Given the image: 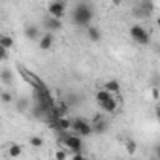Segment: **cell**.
<instances>
[{"instance_id": "obj_8", "label": "cell", "mask_w": 160, "mask_h": 160, "mask_svg": "<svg viewBox=\"0 0 160 160\" xmlns=\"http://www.w3.org/2000/svg\"><path fill=\"white\" fill-rule=\"evenodd\" d=\"M91 126H92V134H106L108 128H109V122H108V119L102 113H98L94 117V121L91 122Z\"/></svg>"}, {"instance_id": "obj_1", "label": "cell", "mask_w": 160, "mask_h": 160, "mask_svg": "<svg viewBox=\"0 0 160 160\" xmlns=\"http://www.w3.org/2000/svg\"><path fill=\"white\" fill-rule=\"evenodd\" d=\"M94 19V8L89 4V2H83V0H79L75 4V8L72 10V21L75 27L79 28H87Z\"/></svg>"}, {"instance_id": "obj_2", "label": "cell", "mask_w": 160, "mask_h": 160, "mask_svg": "<svg viewBox=\"0 0 160 160\" xmlns=\"http://www.w3.org/2000/svg\"><path fill=\"white\" fill-rule=\"evenodd\" d=\"M58 141H60L62 147H66L70 152H79V151H83V138L77 136V134H73L72 130L62 132V136H60Z\"/></svg>"}, {"instance_id": "obj_5", "label": "cell", "mask_w": 160, "mask_h": 160, "mask_svg": "<svg viewBox=\"0 0 160 160\" xmlns=\"http://www.w3.org/2000/svg\"><path fill=\"white\" fill-rule=\"evenodd\" d=\"M154 13V2L152 0H139L138 8L134 10V15L141 17V19H149Z\"/></svg>"}, {"instance_id": "obj_11", "label": "cell", "mask_w": 160, "mask_h": 160, "mask_svg": "<svg viewBox=\"0 0 160 160\" xmlns=\"http://www.w3.org/2000/svg\"><path fill=\"white\" fill-rule=\"evenodd\" d=\"M87 40L92 42V43H98L102 40V30L98 27H94V25H89L87 27Z\"/></svg>"}, {"instance_id": "obj_25", "label": "cell", "mask_w": 160, "mask_h": 160, "mask_svg": "<svg viewBox=\"0 0 160 160\" xmlns=\"http://www.w3.org/2000/svg\"><path fill=\"white\" fill-rule=\"evenodd\" d=\"M152 100H158V91H156V87H152Z\"/></svg>"}, {"instance_id": "obj_26", "label": "cell", "mask_w": 160, "mask_h": 160, "mask_svg": "<svg viewBox=\"0 0 160 160\" xmlns=\"http://www.w3.org/2000/svg\"><path fill=\"white\" fill-rule=\"evenodd\" d=\"M111 4H115V6H121V4H122V0H111Z\"/></svg>"}, {"instance_id": "obj_15", "label": "cell", "mask_w": 160, "mask_h": 160, "mask_svg": "<svg viewBox=\"0 0 160 160\" xmlns=\"http://www.w3.org/2000/svg\"><path fill=\"white\" fill-rule=\"evenodd\" d=\"M102 89L109 91L111 94H119V91H121V83L117 81V79H109V81H106V83H104V87H102Z\"/></svg>"}, {"instance_id": "obj_21", "label": "cell", "mask_w": 160, "mask_h": 160, "mask_svg": "<svg viewBox=\"0 0 160 160\" xmlns=\"http://www.w3.org/2000/svg\"><path fill=\"white\" fill-rule=\"evenodd\" d=\"M0 45H2V47H6V49L10 51V49L13 47V38H12V36H4V34H2V40H0Z\"/></svg>"}, {"instance_id": "obj_13", "label": "cell", "mask_w": 160, "mask_h": 160, "mask_svg": "<svg viewBox=\"0 0 160 160\" xmlns=\"http://www.w3.org/2000/svg\"><path fill=\"white\" fill-rule=\"evenodd\" d=\"M100 109H102L104 113H115V111L119 109V102L115 100V96H111L108 102H104V104L100 106Z\"/></svg>"}, {"instance_id": "obj_9", "label": "cell", "mask_w": 160, "mask_h": 160, "mask_svg": "<svg viewBox=\"0 0 160 160\" xmlns=\"http://www.w3.org/2000/svg\"><path fill=\"white\" fill-rule=\"evenodd\" d=\"M38 45H40V49L42 51H49L53 45H55V32H45V34H42L40 38H38Z\"/></svg>"}, {"instance_id": "obj_22", "label": "cell", "mask_w": 160, "mask_h": 160, "mask_svg": "<svg viewBox=\"0 0 160 160\" xmlns=\"http://www.w3.org/2000/svg\"><path fill=\"white\" fill-rule=\"evenodd\" d=\"M28 108H30V106H28V102H27L25 98H21V100L17 102V109H19V111H27Z\"/></svg>"}, {"instance_id": "obj_17", "label": "cell", "mask_w": 160, "mask_h": 160, "mask_svg": "<svg viewBox=\"0 0 160 160\" xmlns=\"http://www.w3.org/2000/svg\"><path fill=\"white\" fill-rule=\"evenodd\" d=\"M8 154H10L12 158H17V156H21V154H23V147H21L19 143H12V145H10V149H8Z\"/></svg>"}, {"instance_id": "obj_12", "label": "cell", "mask_w": 160, "mask_h": 160, "mask_svg": "<svg viewBox=\"0 0 160 160\" xmlns=\"http://www.w3.org/2000/svg\"><path fill=\"white\" fill-rule=\"evenodd\" d=\"M25 36H27V40H30V42H36L42 34H40V27H36V25H27L25 27Z\"/></svg>"}, {"instance_id": "obj_24", "label": "cell", "mask_w": 160, "mask_h": 160, "mask_svg": "<svg viewBox=\"0 0 160 160\" xmlns=\"http://www.w3.org/2000/svg\"><path fill=\"white\" fill-rule=\"evenodd\" d=\"M6 58H8V49L0 45V62H2V60H6Z\"/></svg>"}, {"instance_id": "obj_7", "label": "cell", "mask_w": 160, "mask_h": 160, "mask_svg": "<svg viewBox=\"0 0 160 160\" xmlns=\"http://www.w3.org/2000/svg\"><path fill=\"white\" fill-rule=\"evenodd\" d=\"M47 13L51 17L62 19L66 15V0H51L49 6H47Z\"/></svg>"}, {"instance_id": "obj_19", "label": "cell", "mask_w": 160, "mask_h": 160, "mask_svg": "<svg viewBox=\"0 0 160 160\" xmlns=\"http://www.w3.org/2000/svg\"><path fill=\"white\" fill-rule=\"evenodd\" d=\"M28 145H32L34 149H40V147L43 145V138H40V136H30V139H28Z\"/></svg>"}, {"instance_id": "obj_10", "label": "cell", "mask_w": 160, "mask_h": 160, "mask_svg": "<svg viewBox=\"0 0 160 160\" xmlns=\"http://www.w3.org/2000/svg\"><path fill=\"white\" fill-rule=\"evenodd\" d=\"M62 27H64L62 21L57 19V17H51V15H47L45 21H43V28L49 30V32H58V30H62Z\"/></svg>"}, {"instance_id": "obj_16", "label": "cell", "mask_w": 160, "mask_h": 160, "mask_svg": "<svg viewBox=\"0 0 160 160\" xmlns=\"http://www.w3.org/2000/svg\"><path fill=\"white\" fill-rule=\"evenodd\" d=\"M111 96H115V94H111V92H109V91H106V89H100V91L96 92V104H98V106H102V104H104V102H108Z\"/></svg>"}, {"instance_id": "obj_23", "label": "cell", "mask_w": 160, "mask_h": 160, "mask_svg": "<svg viewBox=\"0 0 160 160\" xmlns=\"http://www.w3.org/2000/svg\"><path fill=\"white\" fill-rule=\"evenodd\" d=\"M55 158H58V160L70 158V151H57V152H55Z\"/></svg>"}, {"instance_id": "obj_27", "label": "cell", "mask_w": 160, "mask_h": 160, "mask_svg": "<svg viewBox=\"0 0 160 160\" xmlns=\"http://www.w3.org/2000/svg\"><path fill=\"white\" fill-rule=\"evenodd\" d=\"M0 40H2V34H0Z\"/></svg>"}, {"instance_id": "obj_3", "label": "cell", "mask_w": 160, "mask_h": 160, "mask_svg": "<svg viewBox=\"0 0 160 160\" xmlns=\"http://www.w3.org/2000/svg\"><path fill=\"white\" fill-rule=\"evenodd\" d=\"M70 130H72L73 134H77V136H81V138H89V136H92V126H91V122L85 121L83 117H75V119H72V122H70Z\"/></svg>"}, {"instance_id": "obj_20", "label": "cell", "mask_w": 160, "mask_h": 160, "mask_svg": "<svg viewBox=\"0 0 160 160\" xmlns=\"http://www.w3.org/2000/svg\"><path fill=\"white\" fill-rule=\"evenodd\" d=\"M0 100H2V104H12V102H15V100H13V94H12L10 91H2V92H0Z\"/></svg>"}, {"instance_id": "obj_14", "label": "cell", "mask_w": 160, "mask_h": 160, "mask_svg": "<svg viewBox=\"0 0 160 160\" xmlns=\"http://www.w3.org/2000/svg\"><path fill=\"white\" fill-rule=\"evenodd\" d=\"M0 81L4 85H12L13 83V72L10 68H2L0 70Z\"/></svg>"}, {"instance_id": "obj_18", "label": "cell", "mask_w": 160, "mask_h": 160, "mask_svg": "<svg viewBox=\"0 0 160 160\" xmlns=\"http://www.w3.org/2000/svg\"><path fill=\"white\" fill-rule=\"evenodd\" d=\"M124 149H126L128 154H136V151H138V143H136L134 139H126V141H124Z\"/></svg>"}, {"instance_id": "obj_6", "label": "cell", "mask_w": 160, "mask_h": 160, "mask_svg": "<svg viewBox=\"0 0 160 160\" xmlns=\"http://www.w3.org/2000/svg\"><path fill=\"white\" fill-rule=\"evenodd\" d=\"M19 73H21V77L25 79V81H27L28 85H32V87H34V91H36V89H42V87H45V83L42 81V79H40L36 73H32L28 68H23V66H19Z\"/></svg>"}, {"instance_id": "obj_4", "label": "cell", "mask_w": 160, "mask_h": 160, "mask_svg": "<svg viewBox=\"0 0 160 160\" xmlns=\"http://www.w3.org/2000/svg\"><path fill=\"white\" fill-rule=\"evenodd\" d=\"M130 38L138 45H149L151 43V32L141 25H132L130 27Z\"/></svg>"}, {"instance_id": "obj_28", "label": "cell", "mask_w": 160, "mask_h": 160, "mask_svg": "<svg viewBox=\"0 0 160 160\" xmlns=\"http://www.w3.org/2000/svg\"><path fill=\"white\" fill-rule=\"evenodd\" d=\"M77 2H79V0H77Z\"/></svg>"}]
</instances>
